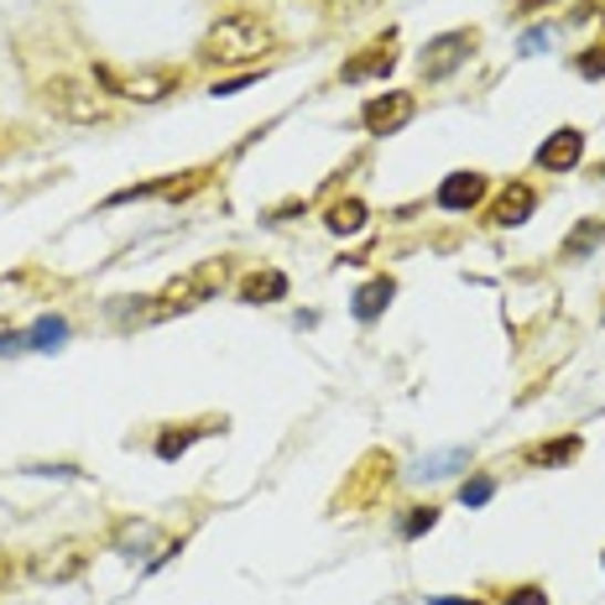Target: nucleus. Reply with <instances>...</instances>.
Segmentation results:
<instances>
[{"label": "nucleus", "mask_w": 605, "mask_h": 605, "mask_svg": "<svg viewBox=\"0 0 605 605\" xmlns=\"http://www.w3.org/2000/svg\"><path fill=\"white\" fill-rule=\"evenodd\" d=\"M246 84H251V74H246V79H225V84H215L209 94H236V90H246Z\"/></svg>", "instance_id": "393cba45"}, {"label": "nucleus", "mask_w": 605, "mask_h": 605, "mask_svg": "<svg viewBox=\"0 0 605 605\" xmlns=\"http://www.w3.org/2000/svg\"><path fill=\"white\" fill-rule=\"evenodd\" d=\"M392 293H397V282H392V277H371L366 288H361V293H355V319H382L386 313V303H392Z\"/></svg>", "instance_id": "ddd939ff"}, {"label": "nucleus", "mask_w": 605, "mask_h": 605, "mask_svg": "<svg viewBox=\"0 0 605 605\" xmlns=\"http://www.w3.org/2000/svg\"><path fill=\"white\" fill-rule=\"evenodd\" d=\"M434 605H480V601H434Z\"/></svg>", "instance_id": "a878e982"}, {"label": "nucleus", "mask_w": 605, "mask_h": 605, "mask_svg": "<svg viewBox=\"0 0 605 605\" xmlns=\"http://www.w3.org/2000/svg\"><path fill=\"white\" fill-rule=\"evenodd\" d=\"M392 63H397V53H392V38H386V42H371L366 53L350 58L345 69H340V79H345V84H366V79L392 74Z\"/></svg>", "instance_id": "9b49d317"}, {"label": "nucleus", "mask_w": 605, "mask_h": 605, "mask_svg": "<svg viewBox=\"0 0 605 605\" xmlns=\"http://www.w3.org/2000/svg\"><path fill=\"white\" fill-rule=\"evenodd\" d=\"M84 564H90V549H84V543H63V549L38 553V559H32V574H38V580H74Z\"/></svg>", "instance_id": "1a4fd4ad"}, {"label": "nucleus", "mask_w": 605, "mask_h": 605, "mask_svg": "<svg viewBox=\"0 0 605 605\" xmlns=\"http://www.w3.org/2000/svg\"><path fill=\"white\" fill-rule=\"evenodd\" d=\"M38 100L48 115L74 121V126H100V121H105V100H100L90 84H79V79H48Z\"/></svg>", "instance_id": "20e7f679"}, {"label": "nucleus", "mask_w": 605, "mask_h": 605, "mask_svg": "<svg viewBox=\"0 0 605 605\" xmlns=\"http://www.w3.org/2000/svg\"><path fill=\"white\" fill-rule=\"evenodd\" d=\"M580 157H585V131H553L549 142L538 147V167H549V173H569V167H580Z\"/></svg>", "instance_id": "6e6552de"}, {"label": "nucleus", "mask_w": 605, "mask_h": 605, "mask_svg": "<svg viewBox=\"0 0 605 605\" xmlns=\"http://www.w3.org/2000/svg\"><path fill=\"white\" fill-rule=\"evenodd\" d=\"M476 32H444V38H434L428 48H423V58H418V69H423V79H449L465 63V58L476 53Z\"/></svg>", "instance_id": "39448f33"}, {"label": "nucleus", "mask_w": 605, "mask_h": 605, "mask_svg": "<svg viewBox=\"0 0 605 605\" xmlns=\"http://www.w3.org/2000/svg\"><path fill=\"white\" fill-rule=\"evenodd\" d=\"M288 298V277L282 272H251L240 282V303H277Z\"/></svg>", "instance_id": "2eb2a0df"}, {"label": "nucleus", "mask_w": 605, "mask_h": 605, "mask_svg": "<svg viewBox=\"0 0 605 605\" xmlns=\"http://www.w3.org/2000/svg\"><path fill=\"white\" fill-rule=\"evenodd\" d=\"M532 209H538V194H532L528 184H507L491 199V215H486V220H491L496 230H512V225H528L532 220Z\"/></svg>", "instance_id": "0eeeda50"}, {"label": "nucleus", "mask_w": 605, "mask_h": 605, "mask_svg": "<svg viewBox=\"0 0 605 605\" xmlns=\"http://www.w3.org/2000/svg\"><path fill=\"white\" fill-rule=\"evenodd\" d=\"M69 334V324L63 319H42L38 330H32V340H38V350H58V340Z\"/></svg>", "instance_id": "412c9836"}, {"label": "nucleus", "mask_w": 605, "mask_h": 605, "mask_svg": "<svg viewBox=\"0 0 605 605\" xmlns=\"http://www.w3.org/2000/svg\"><path fill=\"white\" fill-rule=\"evenodd\" d=\"M94 84L115 100H136V105H157L167 94H178L184 74L178 69H115V63H94Z\"/></svg>", "instance_id": "f03ea898"}, {"label": "nucleus", "mask_w": 605, "mask_h": 605, "mask_svg": "<svg viewBox=\"0 0 605 605\" xmlns=\"http://www.w3.org/2000/svg\"><path fill=\"white\" fill-rule=\"evenodd\" d=\"M277 48V32L272 21L257 17V11H230L220 17L199 42V58L204 63H220V69H236V63H257Z\"/></svg>", "instance_id": "f257e3e1"}, {"label": "nucleus", "mask_w": 605, "mask_h": 605, "mask_svg": "<svg viewBox=\"0 0 605 605\" xmlns=\"http://www.w3.org/2000/svg\"><path fill=\"white\" fill-rule=\"evenodd\" d=\"M601 240H605V220H580L574 230H569V240H564V257H569V261L590 257Z\"/></svg>", "instance_id": "f3484780"}, {"label": "nucleus", "mask_w": 605, "mask_h": 605, "mask_svg": "<svg viewBox=\"0 0 605 605\" xmlns=\"http://www.w3.org/2000/svg\"><path fill=\"white\" fill-rule=\"evenodd\" d=\"M486 199V173H449L439 184V209H476Z\"/></svg>", "instance_id": "9d476101"}, {"label": "nucleus", "mask_w": 605, "mask_h": 605, "mask_svg": "<svg viewBox=\"0 0 605 605\" xmlns=\"http://www.w3.org/2000/svg\"><path fill=\"white\" fill-rule=\"evenodd\" d=\"M455 465H465V455H459V449H455V455H439V459H423L418 476H449Z\"/></svg>", "instance_id": "4be33fe9"}, {"label": "nucleus", "mask_w": 605, "mask_h": 605, "mask_svg": "<svg viewBox=\"0 0 605 605\" xmlns=\"http://www.w3.org/2000/svg\"><path fill=\"white\" fill-rule=\"evenodd\" d=\"M413 111H418L413 94H403V90L376 94V100H366V111H361V126H366L371 136H392V131H403L407 121H413Z\"/></svg>", "instance_id": "423d86ee"}, {"label": "nucleus", "mask_w": 605, "mask_h": 605, "mask_svg": "<svg viewBox=\"0 0 605 605\" xmlns=\"http://www.w3.org/2000/svg\"><path fill=\"white\" fill-rule=\"evenodd\" d=\"M507 605H549V595H543L538 585H522V590H512V595H507Z\"/></svg>", "instance_id": "5701e85b"}, {"label": "nucleus", "mask_w": 605, "mask_h": 605, "mask_svg": "<svg viewBox=\"0 0 605 605\" xmlns=\"http://www.w3.org/2000/svg\"><path fill=\"white\" fill-rule=\"evenodd\" d=\"M0 580H6V569H0Z\"/></svg>", "instance_id": "bb28decb"}, {"label": "nucleus", "mask_w": 605, "mask_h": 605, "mask_svg": "<svg viewBox=\"0 0 605 605\" xmlns=\"http://www.w3.org/2000/svg\"><path fill=\"white\" fill-rule=\"evenodd\" d=\"M225 423H188V428H167L163 439H157V459H178L194 439H209V434H220Z\"/></svg>", "instance_id": "4468645a"}, {"label": "nucleus", "mask_w": 605, "mask_h": 605, "mask_svg": "<svg viewBox=\"0 0 605 605\" xmlns=\"http://www.w3.org/2000/svg\"><path fill=\"white\" fill-rule=\"evenodd\" d=\"M392 470H397V465H392V455H366V459H361V476H355V486L340 496V507H361V501H371V496H376V486H382V480H392Z\"/></svg>", "instance_id": "f8f14e48"}, {"label": "nucleus", "mask_w": 605, "mask_h": 605, "mask_svg": "<svg viewBox=\"0 0 605 605\" xmlns=\"http://www.w3.org/2000/svg\"><path fill=\"white\" fill-rule=\"evenodd\" d=\"M491 491H496V480L491 476H476V480H465V486H459V501H465V507H486V501H491Z\"/></svg>", "instance_id": "6ab92c4d"}, {"label": "nucleus", "mask_w": 605, "mask_h": 605, "mask_svg": "<svg viewBox=\"0 0 605 605\" xmlns=\"http://www.w3.org/2000/svg\"><path fill=\"white\" fill-rule=\"evenodd\" d=\"M225 277H230V261H204V267H194V272L173 277L163 293L152 298L157 309H152V319H167V313H188L199 309V303H209V298L225 288Z\"/></svg>", "instance_id": "7ed1b4c3"}, {"label": "nucleus", "mask_w": 605, "mask_h": 605, "mask_svg": "<svg viewBox=\"0 0 605 605\" xmlns=\"http://www.w3.org/2000/svg\"><path fill=\"white\" fill-rule=\"evenodd\" d=\"M434 522H439V507H413V517L403 522V538H423Z\"/></svg>", "instance_id": "aec40b11"}, {"label": "nucleus", "mask_w": 605, "mask_h": 605, "mask_svg": "<svg viewBox=\"0 0 605 605\" xmlns=\"http://www.w3.org/2000/svg\"><path fill=\"white\" fill-rule=\"evenodd\" d=\"M601 11H605V6H601Z\"/></svg>", "instance_id": "c85d7f7f"}, {"label": "nucleus", "mask_w": 605, "mask_h": 605, "mask_svg": "<svg viewBox=\"0 0 605 605\" xmlns=\"http://www.w3.org/2000/svg\"><path fill=\"white\" fill-rule=\"evenodd\" d=\"M330 230H334V236H361V230H366V204H361V199L334 204V209H330Z\"/></svg>", "instance_id": "a211bd4d"}, {"label": "nucleus", "mask_w": 605, "mask_h": 605, "mask_svg": "<svg viewBox=\"0 0 605 605\" xmlns=\"http://www.w3.org/2000/svg\"><path fill=\"white\" fill-rule=\"evenodd\" d=\"M601 173H605V163H601Z\"/></svg>", "instance_id": "cd10ccee"}, {"label": "nucleus", "mask_w": 605, "mask_h": 605, "mask_svg": "<svg viewBox=\"0 0 605 605\" xmlns=\"http://www.w3.org/2000/svg\"><path fill=\"white\" fill-rule=\"evenodd\" d=\"M580 74H590V79H601V74H605V53H601V48L580 58Z\"/></svg>", "instance_id": "b1692460"}, {"label": "nucleus", "mask_w": 605, "mask_h": 605, "mask_svg": "<svg viewBox=\"0 0 605 605\" xmlns=\"http://www.w3.org/2000/svg\"><path fill=\"white\" fill-rule=\"evenodd\" d=\"M580 455V439L569 434V439H549V444H532L528 449V465H538V470H553V465H569V459Z\"/></svg>", "instance_id": "dca6fc26"}]
</instances>
